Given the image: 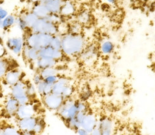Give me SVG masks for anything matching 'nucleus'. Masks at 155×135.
Returning <instances> with one entry per match:
<instances>
[{"instance_id":"nucleus-30","label":"nucleus","mask_w":155,"mask_h":135,"mask_svg":"<svg viewBox=\"0 0 155 135\" xmlns=\"http://www.w3.org/2000/svg\"><path fill=\"white\" fill-rule=\"evenodd\" d=\"M43 81V77H41V75H40L39 73L38 74H36L34 77V84L35 86L38 85L40 82H41Z\"/></svg>"},{"instance_id":"nucleus-10","label":"nucleus","mask_w":155,"mask_h":135,"mask_svg":"<svg viewBox=\"0 0 155 135\" xmlns=\"http://www.w3.org/2000/svg\"><path fill=\"white\" fill-rule=\"evenodd\" d=\"M24 44L23 39L21 37L10 38L7 41V48L16 55H19L22 52Z\"/></svg>"},{"instance_id":"nucleus-9","label":"nucleus","mask_w":155,"mask_h":135,"mask_svg":"<svg viewBox=\"0 0 155 135\" xmlns=\"http://www.w3.org/2000/svg\"><path fill=\"white\" fill-rule=\"evenodd\" d=\"M98 122L99 120H97L96 115L88 111L86 114L82 121L81 127L90 133L97 127Z\"/></svg>"},{"instance_id":"nucleus-28","label":"nucleus","mask_w":155,"mask_h":135,"mask_svg":"<svg viewBox=\"0 0 155 135\" xmlns=\"http://www.w3.org/2000/svg\"><path fill=\"white\" fill-rule=\"evenodd\" d=\"M59 77L58 75H51V76H48L47 77L43 79V81L46 83V84H50V85H54L55 83L57 82L59 79Z\"/></svg>"},{"instance_id":"nucleus-23","label":"nucleus","mask_w":155,"mask_h":135,"mask_svg":"<svg viewBox=\"0 0 155 135\" xmlns=\"http://www.w3.org/2000/svg\"><path fill=\"white\" fill-rule=\"evenodd\" d=\"M16 19L13 15H7L3 20H2V28L7 30L15 24Z\"/></svg>"},{"instance_id":"nucleus-38","label":"nucleus","mask_w":155,"mask_h":135,"mask_svg":"<svg viewBox=\"0 0 155 135\" xmlns=\"http://www.w3.org/2000/svg\"><path fill=\"white\" fill-rule=\"evenodd\" d=\"M0 135H4L3 129H0Z\"/></svg>"},{"instance_id":"nucleus-35","label":"nucleus","mask_w":155,"mask_h":135,"mask_svg":"<svg viewBox=\"0 0 155 135\" xmlns=\"http://www.w3.org/2000/svg\"><path fill=\"white\" fill-rule=\"evenodd\" d=\"M5 52V50L4 46H3V44L0 43V58H1L2 56H3Z\"/></svg>"},{"instance_id":"nucleus-3","label":"nucleus","mask_w":155,"mask_h":135,"mask_svg":"<svg viewBox=\"0 0 155 135\" xmlns=\"http://www.w3.org/2000/svg\"><path fill=\"white\" fill-rule=\"evenodd\" d=\"M77 101L74 98L70 97L65 99L63 105L57 111L58 115L66 122L71 118H74L78 113L77 107Z\"/></svg>"},{"instance_id":"nucleus-27","label":"nucleus","mask_w":155,"mask_h":135,"mask_svg":"<svg viewBox=\"0 0 155 135\" xmlns=\"http://www.w3.org/2000/svg\"><path fill=\"white\" fill-rule=\"evenodd\" d=\"M8 64L5 60L0 58V78L4 77L8 71Z\"/></svg>"},{"instance_id":"nucleus-17","label":"nucleus","mask_w":155,"mask_h":135,"mask_svg":"<svg viewBox=\"0 0 155 135\" xmlns=\"http://www.w3.org/2000/svg\"><path fill=\"white\" fill-rule=\"evenodd\" d=\"M58 61L54 59L39 58V59L35 61V64L38 68L41 70L43 69L48 68L55 67L57 64H58Z\"/></svg>"},{"instance_id":"nucleus-39","label":"nucleus","mask_w":155,"mask_h":135,"mask_svg":"<svg viewBox=\"0 0 155 135\" xmlns=\"http://www.w3.org/2000/svg\"><path fill=\"white\" fill-rule=\"evenodd\" d=\"M140 2H145L146 1H147V0H140Z\"/></svg>"},{"instance_id":"nucleus-16","label":"nucleus","mask_w":155,"mask_h":135,"mask_svg":"<svg viewBox=\"0 0 155 135\" xmlns=\"http://www.w3.org/2000/svg\"><path fill=\"white\" fill-rule=\"evenodd\" d=\"M19 106V104L18 101L11 96L7 98L5 103V111L10 116L15 115Z\"/></svg>"},{"instance_id":"nucleus-7","label":"nucleus","mask_w":155,"mask_h":135,"mask_svg":"<svg viewBox=\"0 0 155 135\" xmlns=\"http://www.w3.org/2000/svg\"><path fill=\"white\" fill-rule=\"evenodd\" d=\"M64 54L62 50H56L50 46L41 49L39 50V58H48L54 59L56 61H59L63 58Z\"/></svg>"},{"instance_id":"nucleus-25","label":"nucleus","mask_w":155,"mask_h":135,"mask_svg":"<svg viewBox=\"0 0 155 135\" xmlns=\"http://www.w3.org/2000/svg\"><path fill=\"white\" fill-rule=\"evenodd\" d=\"M45 127V122L44 120L42 118H39L37 123L35 124L32 132L35 135H39L44 131Z\"/></svg>"},{"instance_id":"nucleus-26","label":"nucleus","mask_w":155,"mask_h":135,"mask_svg":"<svg viewBox=\"0 0 155 135\" xmlns=\"http://www.w3.org/2000/svg\"><path fill=\"white\" fill-rule=\"evenodd\" d=\"M3 129L4 135H21L22 132L19 129H16L12 126H7Z\"/></svg>"},{"instance_id":"nucleus-29","label":"nucleus","mask_w":155,"mask_h":135,"mask_svg":"<svg viewBox=\"0 0 155 135\" xmlns=\"http://www.w3.org/2000/svg\"><path fill=\"white\" fill-rule=\"evenodd\" d=\"M36 91H37V90H36L35 86L32 84H29L28 85H27V93L30 98L35 96Z\"/></svg>"},{"instance_id":"nucleus-34","label":"nucleus","mask_w":155,"mask_h":135,"mask_svg":"<svg viewBox=\"0 0 155 135\" xmlns=\"http://www.w3.org/2000/svg\"><path fill=\"white\" fill-rule=\"evenodd\" d=\"M79 135H90V133L87 132L86 130H85L83 128H79V129H77V131H76Z\"/></svg>"},{"instance_id":"nucleus-2","label":"nucleus","mask_w":155,"mask_h":135,"mask_svg":"<svg viewBox=\"0 0 155 135\" xmlns=\"http://www.w3.org/2000/svg\"><path fill=\"white\" fill-rule=\"evenodd\" d=\"M52 36L47 34L34 33L27 38L25 43L31 48L40 50L50 46Z\"/></svg>"},{"instance_id":"nucleus-21","label":"nucleus","mask_w":155,"mask_h":135,"mask_svg":"<svg viewBox=\"0 0 155 135\" xmlns=\"http://www.w3.org/2000/svg\"><path fill=\"white\" fill-rule=\"evenodd\" d=\"M51 47H52L56 50H61L62 46V35L59 34H55L52 36L51 42L50 44Z\"/></svg>"},{"instance_id":"nucleus-14","label":"nucleus","mask_w":155,"mask_h":135,"mask_svg":"<svg viewBox=\"0 0 155 135\" xmlns=\"http://www.w3.org/2000/svg\"><path fill=\"white\" fill-rule=\"evenodd\" d=\"M21 77V73L19 70H13L8 71L4 76V79L7 84L12 86L20 81Z\"/></svg>"},{"instance_id":"nucleus-1","label":"nucleus","mask_w":155,"mask_h":135,"mask_svg":"<svg viewBox=\"0 0 155 135\" xmlns=\"http://www.w3.org/2000/svg\"><path fill=\"white\" fill-rule=\"evenodd\" d=\"M86 46V41L82 34L68 33L62 36L61 50L69 57L80 55Z\"/></svg>"},{"instance_id":"nucleus-19","label":"nucleus","mask_w":155,"mask_h":135,"mask_svg":"<svg viewBox=\"0 0 155 135\" xmlns=\"http://www.w3.org/2000/svg\"><path fill=\"white\" fill-rule=\"evenodd\" d=\"M91 21V15L87 11H83L79 14L77 17V21L82 26L89 25Z\"/></svg>"},{"instance_id":"nucleus-32","label":"nucleus","mask_w":155,"mask_h":135,"mask_svg":"<svg viewBox=\"0 0 155 135\" xmlns=\"http://www.w3.org/2000/svg\"><path fill=\"white\" fill-rule=\"evenodd\" d=\"M8 15V13L6 10L0 7V20H3Z\"/></svg>"},{"instance_id":"nucleus-36","label":"nucleus","mask_w":155,"mask_h":135,"mask_svg":"<svg viewBox=\"0 0 155 135\" xmlns=\"http://www.w3.org/2000/svg\"><path fill=\"white\" fill-rule=\"evenodd\" d=\"M21 135H35L32 131H25V132H22Z\"/></svg>"},{"instance_id":"nucleus-18","label":"nucleus","mask_w":155,"mask_h":135,"mask_svg":"<svg viewBox=\"0 0 155 135\" xmlns=\"http://www.w3.org/2000/svg\"><path fill=\"white\" fill-rule=\"evenodd\" d=\"M115 49V45L111 41L106 39L102 41L100 44V51L102 54L107 55L112 54Z\"/></svg>"},{"instance_id":"nucleus-4","label":"nucleus","mask_w":155,"mask_h":135,"mask_svg":"<svg viewBox=\"0 0 155 135\" xmlns=\"http://www.w3.org/2000/svg\"><path fill=\"white\" fill-rule=\"evenodd\" d=\"M74 87L70 79L65 77H59V80L53 85L52 93L63 96L65 99L71 97Z\"/></svg>"},{"instance_id":"nucleus-12","label":"nucleus","mask_w":155,"mask_h":135,"mask_svg":"<svg viewBox=\"0 0 155 135\" xmlns=\"http://www.w3.org/2000/svg\"><path fill=\"white\" fill-rule=\"evenodd\" d=\"M102 135H113L114 131V123L109 117L102 118L98 122Z\"/></svg>"},{"instance_id":"nucleus-37","label":"nucleus","mask_w":155,"mask_h":135,"mask_svg":"<svg viewBox=\"0 0 155 135\" xmlns=\"http://www.w3.org/2000/svg\"><path fill=\"white\" fill-rule=\"evenodd\" d=\"M106 2L107 3H110V4H115L116 2H117V0H106Z\"/></svg>"},{"instance_id":"nucleus-11","label":"nucleus","mask_w":155,"mask_h":135,"mask_svg":"<svg viewBox=\"0 0 155 135\" xmlns=\"http://www.w3.org/2000/svg\"><path fill=\"white\" fill-rule=\"evenodd\" d=\"M39 118L35 117L18 119V126L21 132L33 131L34 128L37 123Z\"/></svg>"},{"instance_id":"nucleus-20","label":"nucleus","mask_w":155,"mask_h":135,"mask_svg":"<svg viewBox=\"0 0 155 135\" xmlns=\"http://www.w3.org/2000/svg\"><path fill=\"white\" fill-rule=\"evenodd\" d=\"M75 12V7L73 4L70 2H66L64 4H63V6L61 7L60 13L62 15L64 16H70L73 15Z\"/></svg>"},{"instance_id":"nucleus-5","label":"nucleus","mask_w":155,"mask_h":135,"mask_svg":"<svg viewBox=\"0 0 155 135\" xmlns=\"http://www.w3.org/2000/svg\"><path fill=\"white\" fill-rule=\"evenodd\" d=\"M11 96L18 101L19 105L29 103L30 99L27 93V84L21 81L12 86Z\"/></svg>"},{"instance_id":"nucleus-31","label":"nucleus","mask_w":155,"mask_h":135,"mask_svg":"<svg viewBox=\"0 0 155 135\" xmlns=\"http://www.w3.org/2000/svg\"><path fill=\"white\" fill-rule=\"evenodd\" d=\"M91 95V91L89 89L87 88H86V89L83 90L82 91V99H86V98H88V97Z\"/></svg>"},{"instance_id":"nucleus-24","label":"nucleus","mask_w":155,"mask_h":135,"mask_svg":"<svg viewBox=\"0 0 155 135\" xmlns=\"http://www.w3.org/2000/svg\"><path fill=\"white\" fill-rule=\"evenodd\" d=\"M39 73L40 74V75H41V77H43V79H44L45 78L47 77L48 76L58 75V70L55 67L48 68L41 70Z\"/></svg>"},{"instance_id":"nucleus-13","label":"nucleus","mask_w":155,"mask_h":135,"mask_svg":"<svg viewBox=\"0 0 155 135\" xmlns=\"http://www.w3.org/2000/svg\"><path fill=\"white\" fill-rule=\"evenodd\" d=\"M97 50L96 46L94 44H91L88 46H86L83 51L79 55L82 61L85 63H90L94 61L97 57Z\"/></svg>"},{"instance_id":"nucleus-8","label":"nucleus","mask_w":155,"mask_h":135,"mask_svg":"<svg viewBox=\"0 0 155 135\" xmlns=\"http://www.w3.org/2000/svg\"><path fill=\"white\" fill-rule=\"evenodd\" d=\"M36 109L32 104L30 103L25 104L19 105L18 111L15 113V116L18 119H22L28 117H35Z\"/></svg>"},{"instance_id":"nucleus-15","label":"nucleus","mask_w":155,"mask_h":135,"mask_svg":"<svg viewBox=\"0 0 155 135\" xmlns=\"http://www.w3.org/2000/svg\"><path fill=\"white\" fill-rule=\"evenodd\" d=\"M23 54L25 56V59L30 61L35 62L39 59V50L37 49L31 48L28 46L27 44L25 43L23 49Z\"/></svg>"},{"instance_id":"nucleus-6","label":"nucleus","mask_w":155,"mask_h":135,"mask_svg":"<svg viewBox=\"0 0 155 135\" xmlns=\"http://www.w3.org/2000/svg\"><path fill=\"white\" fill-rule=\"evenodd\" d=\"M65 98L60 95L51 93L43 97V102L46 108L51 111H58L63 105Z\"/></svg>"},{"instance_id":"nucleus-33","label":"nucleus","mask_w":155,"mask_h":135,"mask_svg":"<svg viewBox=\"0 0 155 135\" xmlns=\"http://www.w3.org/2000/svg\"><path fill=\"white\" fill-rule=\"evenodd\" d=\"M90 135H102L101 131V129H100L99 126H98V125L97 126V127L94 129V130H93L90 133Z\"/></svg>"},{"instance_id":"nucleus-22","label":"nucleus","mask_w":155,"mask_h":135,"mask_svg":"<svg viewBox=\"0 0 155 135\" xmlns=\"http://www.w3.org/2000/svg\"><path fill=\"white\" fill-rule=\"evenodd\" d=\"M83 26L79 22L75 21L69 25V32L72 34H82Z\"/></svg>"}]
</instances>
